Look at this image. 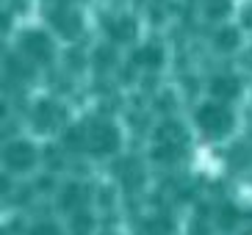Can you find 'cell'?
Instances as JSON below:
<instances>
[{
  "label": "cell",
  "mask_w": 252,
  "mask_h": 235,
  "mask_svg": "<svg viewBox=\"0 0 252 235\" xmlns=\"http://www.w3.org/2000/svg\"><path fill=\"white\" fill-rule=\"evenodd\" d=\"M64 147L78 149L92 158H111L122 147V136H119L117 125L108 119H92L86 125H75L64 136Z\"/></svg>",
  "instance_id": "6da1fadb"
},
{
  "label": "cell",
  "mask_w": 252,
  "mask_h": 235,
  "mask_svg": "<svg viewBox=\"0 0 252 235\" xmlns=\"http://www.w3.org/2000/svg\"><path fill=\"white\" fill-rule=\"evenodd\" d=\"M39 163H45V152L28 139H11L3 147V166H6L8 175L14 177L33 175L39 169Z\"/></svg>",
  "instance_id": "7a4b0ae2"
},
{
  "label": "cell",
  "mask_w": 252,
  "mask_h": 235,
  "mask_svg": "<svg viewBox=\"0 0 252 235\" xmlns=\"http://www.w3.org/2000/svg\"><path fill=\"white\" fill-rule=\"evenodd\" d=\"M194 122H197L200 133L208 136V139H224V136L233 130V125H236V122H233V111L224 103H219V100L202 103L200 108L194 111Z\"/></svg>",
  "instance_id": "3957f363"
},
{
  "label": "cell",
  "mask_w": 252,
  "mask_h": 235,
  "mask_svg": "<svg viewBox=\"0 0 252 235\" xmlns=\"http://www.w3.org/2000/svg\"><path fill=\"white\" fill-rule=\"evenodd\" d=\"M56 205H59V210L69 219V216L81 213V210L89 207V194H86V188H83L81 183H67V185H61L59 188Z\"/></svg>",
  "instance_id": "277c9868"
},
{
  "label": "cell",
  "mask_w": 252,
  "mask_h": 235,
  "mask_svg": "<svg viewBox=\"0 0 252 235\" xmlns=\"http://www.w3.org/2000/svg\"><path fill=\"white\" fill-rule=\"evenodd\" d=\"M20 50L25 59L36 61V64H47L53 59V42L42 33V30H31L20 39Z\"/></svg>",
  "instance_id": "5b68a950"
},
{
  "label": "cell",
  "mask_w": 252,
  "mask_h": 235,
  "mask_svg": "<svg viewBox=\"0 0 252 235\" xmlns=\"http://www.w3.org/2000/svg\"><path fill=\"white\" fill-rule=\"evenodd\" d=\"M64 122H67V111L61 108L59 103H53V100L39 103L36 111H33V125H36V130H42V133L59 130V127H64Z\"/></svg>",
  "instance_id": "8992f818"
},
{
  "label": "cell",
  "mask_w": 252,
  "mask_h": 235,
  "mask_svg": "<svg viewBox=\"0 0 252 235\" xmlns=\"http://www.w3.org/2000/svg\"><path fill=\"white\" fill-rule=\"evenodd\" d=\"M236 94H238V83L233 81V78H219V81L211 83V97L219 100V103H227V100H233Z\"/></svg>",
  "instance_id": "52a82bcc"
},
{
  "label": "cell",
  "mask_w": 252,
  "mask_h": 235,
  "mask_svg": "<svg viewBox=\"0 0 252 235\" xmlns=\"http://www.w3.org/2000/svg\"><path fill=\"white\" fill-rule=\"evenodd\" d=\"M25 235H67V227L56 219H39L31 224Z\"/></svg>",
  "instance_id": "ba28073f"
},
{
  "label": "cell",
  "mask_w": 252,
  "mask_h": 235,
  "mask_svg": "<svg viewBox=\"0 0 252 235\" xmlns=\"http://www.w3.org/2000/svg\"><path fill=\"white\" fill-rule=\"evenodd\" d=\"M108 235H117V233H108Z\"/></svg>",
  "instance_id": "9c48e42d"
}]
</instances>
